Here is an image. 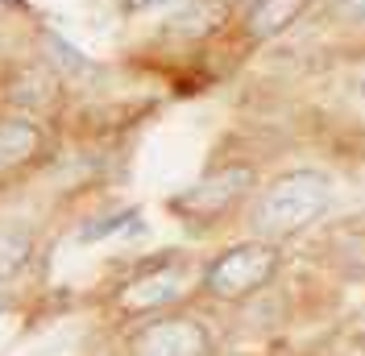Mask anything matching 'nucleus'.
<instances>
[{
	"mask_svg": "<svg viewBox=\"0 0 365 356\" xmlns=\"http://www.w3.org/2000/svg\"><path fill=\"white\" fill-rule=\"evenodd\" d=\"M328 199H332V187L319 170H291L262 195L253 224L262 236H295L324 216Z\"/></svg>",
	"mask_w": 365,
	"mask_h": 356,
	"instance_id": "nucleus-1",
	"label": "nucleus"
},
{
	"mask_svg": "<svg viewBox=\"0 0 365 356\" xmlns=\"http://www.w3.org/2000/svg\"><path fill=\"white\" fill-rule=\"evenodd\" d=\"M278 273V248L266 241H245V245H232L228 253H220L204 273V286L212 298H225V303H241L270 282Z\"/></svg>",
	"mask_w": 365,
	"mask_h": 356,
	"instance_id": "nucleus-2",
	"label": "nucleus"
},
{
	"mask_svg": "<svg viewBox=\"0 0 365 356\" xmlns=\"http://www.w3.org/2000/svg\"><path fill=\"white\" fill-rule=\"evenodd\" d=\"M250 187H253L250 166H225V170H216V174L200 178L195 187L179 191V195L170 199V207H175L179 216H191V220H216V216L232 211L237 203L245 199Z\"/></svg>",
	"mask_w": 365,
	"mask_h": 356,
	"instance_id": "nucleus-3",
	"label": "nucleus"
},
{
	"mask_svg": "<svg viewBox=\"0 0 365 356\" xmlns=\"http://www.w3.org/2000/svg\"><path fill=\"white\" fill-rule=\"evenodd\" d=\"M133 356H212V335L200 319H154L133 335Z\"/></svg>",
	"mask_w": 365,
	"mask_h": 356,
	"instance_id": "nucleus-4",
	"label": "nucleus"
},
{
	"mask_svg": "<svg viewBox=\"0 0 365 356\" xmlns=\"http://www.w3.org/2000/svg\"><path fill=\"white\" fill-rule=\"evenodd\" d=\"M179 294H182V269L154 266V269H141L137 278H129L120 286V294H116V303L129 315H150L158 307H166V303H175Z\"/></svg>",
	"mask_w": 365,
	"mask_h": 356,
	"instance_id": "nucleus-5",
	"label": "nucleus"
},
{
	"mask_svg": "<svg viewBox=\"0 0 365 356\" xmlns=\"http://www.w3.org/2000/svg\"><path fill=\"white\" fill-rule=\"evenodd\" d=\"M42 154V129L29 112H17V116H4L0 120V174L25 166L29 157Z\"/></svg>",
	"mask_w": 365,
	"mask_h": 356,
	"instance_id": "nucleus-6",
	"label": "nucleus"
},
{
	"mask_svg": "<svg viewBox=\"0 0 365 356\" xmlns=\"http://www.w3.org/2000/svg\"><path fill=\"white\" fill-rule=\"evenodd\" d=\"M307 4L312 0H253L250 13H245V33L253 42H270V38H278L282 29H291L303 17Z\"/></svg>",
	"mask_w": 365,
	"mask_h": 356,
	"instance_id": "nucleus-7",
	"label": "nucleus"
},
{
	"mask_svg": "<svg viewBox=\"0 0 365 356\" xmlns=\"http://www.w3.org/2000/svg\"><path fill=\"white\" fill-rule=\"evenodd\" d=\"M225 13H228V4H220V0H191L187 9H179L166 21V29L182 33V38H204V33H212L216 25L225 21Z\"/></svg>",
	"mask_w": 365,
	"mask_h": 356,
	"instance_id": "nucleus-8",
	"label": "nucleus"
},
{
	"mask_svg": "<svg viewBox=\"0 0 365 356\" xmlns=\"http://www.w3.org/2000/svg\"><path fill=\"white\" fill-rule=\"evenodd\" d=\"M332 261L344 278L365 282V228H341L332 236Z\"/></svg>",
	"mask_w": 365,
	"mask_h": 356,
	"instance_id": "nucleus-9",
	"label": "nucleus"
},
{
	"mask_svg": "<svg viewBox=\"0 0 365 356\" xmlns=\"http://www.w3.org/2000/svg\"><path fill=\"white\" fill-rule=\"evenodd\" d=\"M29 232L25 228H0V282H9V278H17L25 266H29Z\"/></svg>",
	"mask_w": 365,
	"mask_h": 356,
	"instance_id": "nucleus-10",
	"label": "nucleus"
},
{
	"mask_svg": "<svg viewBox=\"0 0 365 356\" xmlns=\"http://www.w3.org/2000/svg\"><path fill=\"white\" fill-rule=\"evenodd\" d=\"M42 46H46L50 63H54L58 70H67V75H91V63H88V58H83V54H79L71 42H63L58 33H50V29H46V33H42Z\"/></svg>",
	"mask_w": 365,
	"mask_h": 356,
	"instance_id": "nucleus-11",
	"label": "nucleus"
},
{
	"mask_svg": "<svg viewBox=\"0 0 365 356\" xmlns=\"http://www.w3.org/2000/svg\"><path fill=\"white\" fill-rule=\"evenodd\" d=\"M328 13L344 25H365V0H328Z\"/></svg>",
	"mask_w": 365,
	"mask_h": 356,
	"instance_id": "nucleus-12",
	"label": "nucleus"
},
{
	"mask_svg": "<svg viewBox=\"0 0 365 356\" xmlns=\"http://www.w3.org/2000/svg\"><path fill=\"white\" fill-rule=\"evenodd\" d=\"M158 4H170V0H125L129 13H141V9H158Z\"/></svg>",
	"mask_w": 365,
	"mask_h": 356,
	"instance_id": "nucleus-13",
	"label": "nucleus"
},
{
	"mask_svg": "<svg viewBox=\"0 0 365 356\" xmlns=\"http://www.w3.org/2000/svg\"><path fill=\"white\" fill-rule=\"evenodd\" d=\"M361 95H365V83H361Z\"/></svg>",
	"mask_w": 365,
	"mask_h": 356,
	"instance_id": "nucleus-14",
	"label": "nucleus"
},
{
	"mask_svg": "<svg viewBox=\"0 0 365 356\" xmlns=\"http://www.w3.org/2000/svg\"><path fill=\"white\" fill-rule=\"evenodd\" d=\"M0 4H9V0H0Z\"/></svg>",
	"mask_w": 365,
	"mask_h": 356,
	"instance_id": "nucleus-15",
	"label": "nucleus"
}]
</instances>
